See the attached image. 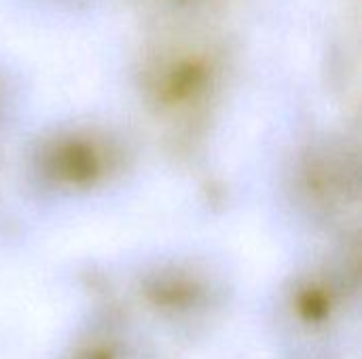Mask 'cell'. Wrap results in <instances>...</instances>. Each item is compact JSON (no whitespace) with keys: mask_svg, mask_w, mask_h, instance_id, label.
Wrapping results in <instances>:
<instances>
[{"mask_svg":"<svg viewBox=\"0 0 362 359\" xmlns=\"http://www.w3.org/2000/svg\"><path fill=\"white\" fill-rule=\"evenodd\" d=\"M123 167L121 150L93 135H66L38 152L34 169L40 180L59 190L93 188Z\"/></svg>","mask_w":362,"mask_h":359,"instance_id":"cell-1","label":"cell"},{"mask_svg":"<svg viewBox=\"0 0 362 359\" xmlns=\"http://www.w3.org/2000/svg\"><path fill=\"white\" fill-rule=\"evenodd\" d=\"M286 307L288 320L297 324L299 330H325L327 324L337 320L341 303L335 284L314 275L293 288Z\"/></svg>","mask_w":362,"mask_h":359,"instance_id":"cell-2","label":"cell"}]
</instances>
